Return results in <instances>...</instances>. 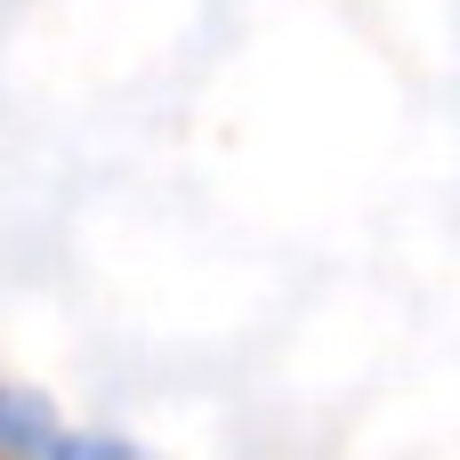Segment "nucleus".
<instances>
[{"label":"nucleus","instance_id":"1","mask_svg":"<svg viewBox=\"0 0 460 460\" xmlns=\"http://www.w3.org/2000/svg\"><path fill=\"white\" fill-rule=\"evenodd\" d=\"M65 460H129V453H113V445H73Z\"/></svg>","mask_w":460,"mask_h":460}]
</instances>
